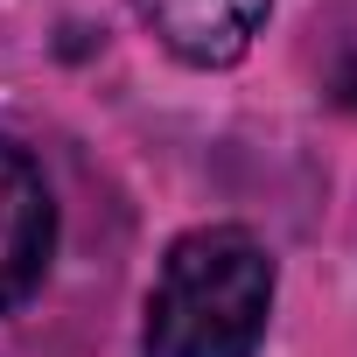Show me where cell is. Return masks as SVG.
Returning <instances> with one entry per match:
<instances>
[{
  "mask_svg": "<svg viewBox=\"0 0 357 357\" xmlns=\"http://www.w3.org/2000/svg\"><path fill=\"white\" fill-rule=\"evenodd\" d=\"M273 315V259L238 225L175 238L147 294V357H252Z\"/></svg>",
  "mask_w": 357,
  "mask_h": 357,
  "instance_id": "6da1fadb",
  "label": "cell"
},
{
  "mask_svg": "<svg viewBox=\"0 0 357 357\" xmlns=\"http://www.w3.org/2000/svg\"><path fill=\"white\" fill-rule=\"evenodd\" d=\"M50 245H56L50 183L15 140H0V308L36 294V280L50 266Z\"/></svg>",
  "mask_w": 357,
  "mask_h": 357,
  "instance_id": "7a4b0ae2",
  "label": "cell"
},
{
  "mask_svg": "<svg viewBox=\"0 0 357 357\" xmlns=\"http://www.w3.org/2000/svg\"><path fill=\"white\" fill-rule=\"evenodd\" d=\"M133 15L154 29L161 50H175L183 63H238L266 22V0H133Z\"/></svg>",
  "mask_w": 357,
  "mask_h": 357,
  "instance_id": "3957f363",
  "label": "cell"
}]
</instances>
